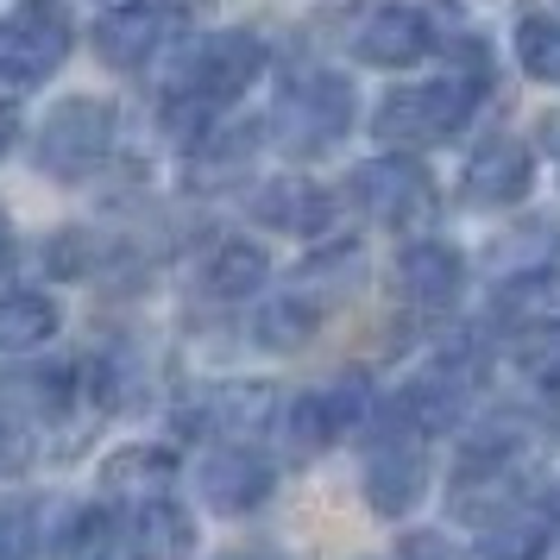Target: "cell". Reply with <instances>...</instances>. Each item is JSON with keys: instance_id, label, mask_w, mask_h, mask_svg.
I'll use <instances>...</instances> for the list:
<instances>
[{"instance_id": "2", "label": "cell", "mask_w": 560, "mask_h": 560, "mask_svg": "<svg viewBox=\"0 0 560 560\" xmlns=\"http://www.w3.org/2000/svg\"><path fill=\"white\" fill-rule=\"evenodd\" d=\"M466 114H472L466 82H422V89L384 95V107L372 114V132H378V145H434V139L466 127Z\"/></svg>"}, {"instance_id": "19", "label": "cell", "mask_w": 560, "mask_h": 560, "mask_svg": "<svg viewBox=\"0 0 560 560\" xmlns=\"http://www.w3.org/2000/svg\"><path fill=\"white\" fill-rule=\"evenodd\" d=\"M322 322V296H308V290H290V296H271V303H258L253 315V334L258 347H271V353H290V347H303L308 334Z\"/></svg>"}, {"instance_id": "13", "label": "cell", "mask_w": 560, "mask_h": 560, "mask_svg": "<svg viewBox=\"0 0 560 560\" xmlns=\"http://www.w3.org/2000/svg\"><path fill=\"white\" fill-rule=\"evenodd\" d=\"M265 278H271V258L253 240H214L208 258L196 265V290L208 303H246Z\"/></svg>"}, {"instance_id": "11", "label": "cell", "mask_w": 560, "mask_h": 560, "mask_svg": "<svg viewBox=\"0 0 560 560\" xmlns=\"http://www.w3.org/2000/svg\"><path fill=\"white\" fill-rule=\"evenodd\" d=\"M529 183H535V164H529V152H523L516 139H485L479 152L466 158L459 189H466L472 202H485V208H504V202H523Z\"/></svg>"}, {"instance_id": "25", "label": "cell", "mask_w": 560, "mask_h": 560, "mask_svg": "<svg viewBox=\"0 0 560 560\" xmlns=\"http://www.w3.org/2000/svg\"><path fill=\"white\" fill-rule=\"evenodd\" d=\"M516 63H523L535 82H560V20L529 13V20L516 26Z\"/></svg>"}, {"instance_id": "26", "label": "cell", "mask_w": 560, "mask_h": 560, "mask_svg": "<svg viewBox=\"0 0 560 560\" xmlns=\"http://www.w3.org/2000/svg\"><path fill=\"white\" fill-rule=\"evenodd\" d=\"M70 397V378L63 372H7L0 378V404L26 409V416H57Z\"/></svg>"}, {"instance_id": "24", "label": "cell", "mask_w": 560, "mask_h": 560, "mask_svg": "<svg viewBox=\"0 0 560 560\" xmlns=\"http://www.w3.org/2000/svg\"><path fill=\"white\" fill-rule=\"evenodd\" d=\"M541 548H548V516H541V510L498 516L491 535H485V555H491V560H535Z\"/></svg>"}, {"instance_id": "12", "label": "cell", "mask_w": 560, "mask_h": 560, "mask_svg": "<svg viewBox=\"0 0 560 560\" xmlns=\"http://www.w3.org/2000/svg\"><path fill=\"white\" fill-rule=\"evenodd\" d=\"M459 283H466V265H459L454 246L441 240H416L397 253V290H404L416 308H454Z\"/></svg>"}, {"instance_id": "31", "label": "cell", "mask_w": 560, "mask_h": 560, "mask_svg": "<svg viewBox=\"0 0 560 560\" xmlns=\"http://www.w3.org/2000/svg\"><path fill=\"white\" fill-rule=\"evenodd\" d=\"M0 447H7V434H0ZM0 466H13V454H0Z\"/></svg>"}, {"instance_id": "23", "label": "cell", "mask_w": 560, "mask_h": 560, "mask_svg": "<svg viewBox=\"0 0 560 560\" xmlns=\"http://www.w3.org/2000/svg\"><path fill=\"white\" fill-rule=\"evenodd\" d=\"M498 308H504L510 322H548V315H560V278L523 271V278H510L498 290Z\"/></svg>"}, {"instance_id": "6", "label": "cell", "mask_w": 560, "mask_h": 560, "mask_svg": "<svg viewBox=\"0 0 560 560\" xmlns=\"http://www.w3.org/2000/svg\"><path fill=\"white\" fill-rule=\"evenodd\" d=\"M353 202L384 228H409V221L434 214V183L409 158H372L353 171Z\"/></svg>"}, {"instance_id": "10", "label": "cell", "mask_w": 560, "mask_h": 560, "mask_svg": "<svg viewBox=\"0 0 560 560\" xmlns=\"http://www.w3.org/2000/svg\"><path fill=\"white\" fill-rule=\"evenodd\" d=\"M202 498L221 516H240V510H258L265 498H271V466H265V454H253V447H221V454H208L202 466Z\"/></svg>"}, {"instance_id": "27", "label": "cell", "mask_w": 560, "mask_h": 560, "mask_svg": "<svg viewBox=\"0 0 560 560\" xmlns=\"http://www.w3.org/2000/svg\"><path fill=\"white\" fill-rule=\"evenodd\" d=\"M114 548H127V523L114 510H82L70 535H63V560H102Z\"/></svg>"}, {"instance_id": "3", "label": "cell", "mask_w": 560, "mask_h": 560, "mask_svg": "<svg viewBox=\"0 0 560 560\" xmlns=\"http://www.w3.org/2000/svg\"><path fill=\"white\" fill-rule=\"evenodd\" d=\"M271 127L283 132L290 152H328L334 139L353 127V89L340 77H328V70H308V77H296L283 89Z\"/></svg>"}, {"instance_id": "8", "label": "cell", "mask_w": 560, "mask_h": 560, "mask_svg": "<svg viewBox=\"0 0 560 560\" xmlns=\"http://www.w3.org/2000/svg\"><path fill=\"white\" fill-rule=\"evenodd\" d=\"M429 491V454L416 447V434H384L365 459V498L378 516H404Z\"/></svg>"}, {"instance_id": "4", "label": "cell", "mask_w": 560, "mask_h": 560, "mask_svg": "<svg viewBox=\"0 0 560 560\" xmlns=\"http://www.w3.org/2000/svg\"><path fill=\"white\" fill-rule=\"evenodd\" d=\"M114 145V107L95 102V95H77V102H57L38 127V164L51 177H89L95 164Z\"/></svg>"}, {"instance_id": "9", "label": "cell", "mask_w": 560, "mask_h": 560, "mask_svg": "<svg viewBox=\"0 0 560 560\" xmlns=\"http://www.w3.org/2000/svg\"><path fill=\"white\" fill-rule=\"evenodd\" d=\"M429 20L416 13V7H378L372 20H359L353 32V51L365 57V63H378V70H404V63H416V57H429Z\"/></svg>"}, {"instance_id": "30", "label": "cell", "mask_w": 560, "mask_h": 560, "mask_svg": "<svg viewBox=\"0 0 560 560\" xmlns=\"http://www.w3.org/2000/svg\"><path fill=\"white\" fill-rule=\"evenodd\" d=\"M221 560H271V555H221Z\"/></svg>"}, {"instance_id": "18", "label": "cell", "mask_w": 560, "mask_h": 560, "mask_svg": "<svg viewBox=\"0 0 560 560\" xmlns=\"http://www.w3.org/2000/svg\"><path fill=\"white\" fill-rule=\"evenodd\" d=\"M265 416H271V390H265V384H228V390L196 397V409H189L196 429H214V434H228V441H240L246 429H258Z\"/></svg>"}, {"instance_id": "28", "label": "cell", "mask_w": 560, "mask_h": 560, "mask_svg": "<svg viewBox=\"0 0 560 560\" xmlns=\"http://www.w3.org/2000/svg\"><path fill=\"white\" fill-rule=\"evenodd\" d=\"M89 265V240L82 233H57L51 240V271H82Z\"/></svg>"}, {"instance_id": "21", "label": "cell", "mask_w": 560, "mask_h": 560, "mask_svg": "<svg viewBox=\"0 0 560 560\" xmlns=\"http://www.w3.org/2000/svg\"><path fill=\"white\" fill-rule=\"evenodd\" d=\"M57 303L51 296H38V290H13V296H0V353H26V347H45L57 334Z\"/></svg>"}, {"instance_id": "17", "label": "cell", "mask_w": 560, "mask_h": 560, "mask_svg": "<svg viewBox=\"0 0 560 560\" xmlns=\"http://www.w3.org/2000/svg\"><path fill=\"white\" fill-rule=\"evenodd\" d=\"M158 38H164V13H152V7L139 0V7H120V13H107L102 26H95V51H102V63H114V70H139V63L158 51Z\"/></svg>"}, {"instance_id": "22", "label": "cell", "mask_w": 560, "mask_h": 560, "mask_svg": "<svg viewBox=\"0 0 560 560\" xmlns=\"http://www.w3.org/2000/svg\"><path fill=\"white\" fill-rule=\"evenodd\" d=\"M246 164H253V132H228V139L196 145V158H189V183H196V189H214V183H233Z\"/></svg>"}, {"instance_id": "32", "label": "cell", "mask_w": 560, "mask_h": 560, "mask_svg": "<svg viewBox=\"0 0 560 560\" xmlns=\"http://www.w3.org/2000/svg\"><path fill=\"white\" fill-rule=\"evenodd\" d=\"M0 246H7V214H0Z\"/></svg>"}, {"instance_id": "14", "label": "cell", "mask_w": 560, "mask_h": 560, "mask_svg": "<svg viewBox=\"0 0 560 560\" xmlns=\"http://www.w3.org/2000/svg\"><path fill=\"white\" fill-rule=\"evenodd\" d=\"M171 479H177V454L171 447H120L102 466L107 498H120V504H158L171 491Z\"/></svg>"}, {"instance_id": "20", "label": "cell", "mask_w": 560, "mask_h": 560, "mask_svg": "<svg viewBox=\"0 0 560 560\" xmlns=\"http://www.w3.org/2000/svg\"><path fill=\"white\" fill-rule=\"evenodd\" d=\"M340 429H347V416L334 404V390H308V397H296V404L283 409V441H290V454H303V459L334 447Z\"/></svg>"}, {"instance_id": "15", "label": "cell", "mask_w": 560, "mask_h": 560, "mask_svg": "<svg viewBox=\"0 0 560 560\" xmlns=\"http://www.w3.org/2000/svg\"><path fill=\"white\" fill-rule=\"evenodd\" d=\"M189 548H196V523H189V510H177L171 498L139 504L127 516V555L132 560H183Z\"/></svg>"}, {"instance_id": "5", "label": "cell", "mask_w": 560, "mask_h": 560, "mask_svg": "<svg viewBox=\"0 0 560 560\" xmlns=\"http://www.w3.org/2000/svg\"><path fill=\"white\" fill-rule=\"evenodd\" d=\"M258 70H265V45H258L253 32H214L183 63V102L221 107L233 95H246L258 82Z\"/></svg>"}, {"instance_id": "1", "label": "cell", "mask_w": 560, "mask_h": 560, "mask_svg": "<svg viewBox=\"0 0 560 560\" xmlns=\"http://www.w3.org/2000/svg\"><path fill=\"white\" fill-rule=\"evenodd\" d=\"M70 57V20L57 0H26L7 26H0V107L26 95L32 82H45Z\"/></svg>"}, {"instance_id": "29", "label": "cell", "mask_w": 560, "mask_h": 560, "mask_svg": "<svg viewBox=\"0 0 560 560\" xmlns=\"http://www.w3.org/2000/svg\"><path fill=\"white\" fill-rule=\"evenodd\" d=\"M7 145H13V107H0V158H7Z\"/></svg>"}, {"instance_id": "16", "label": "cell", "mask_w": 560, "mask_h": 560, "mask_svg": "<svg viewBox=\"0 0 560 560\" xmlns=\"http://www.w3.org/2000/svg\"><path fill=\"white\" fill-rule=\"evenodd\" d=\"M253 214L265 221V228H278V233H322L328 214H334V202L315 189V183L278 177V183H265V189L253 196Z\"/></svg>"}, {"instance_id": "7", "label": "cell", "mask_w": 560, "mask_h": 560, "mask_svg": "<svg viewBox=\"0 0 560 560\" xmlns=\"http://www.w3.org/2000/svg\"><path fill=\"white\" fill-rule=\"evenodd\" d=\"M472 384H479V359H472V353L434 359L429 372H422V378L397 397V416H404L409 429H447L459 409H466Z\"/></svg>"}]
</instances>
